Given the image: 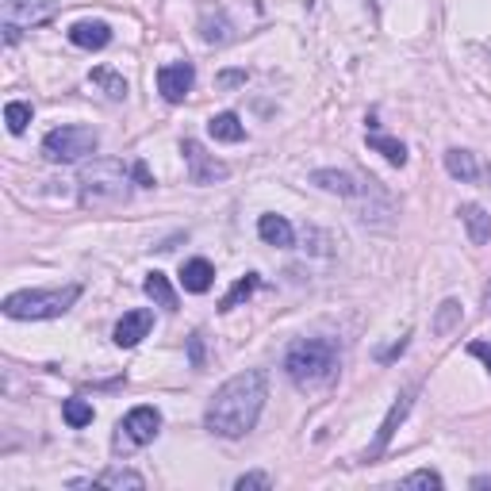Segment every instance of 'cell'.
Instances as JSON below:
<instances>
[{
	"mask_svg": "<svg viewBox=\"0 0 491 491\" xmlns=\"http://www.w3.org/2000/svg\"><path fill=\"white\" fill-rule=\"evenodd\" d=\"M81 295V284H66V288H28L4 295V315L8 319H58Z\"/></svg>",
	"mask_w": 491,
	"mask_h": 491,
	"instance_id": "3957f363",
	"label": "cell"
},
{
	"mask_svg": "<svg viewBox=\"0 0 491 491\" xmlns=\"http://www.w3.org/2000/svg\"><path fill=\"white\" fill-rule=\"evenodd\" d=\"M31 115H35L31 104H23V100H8V104H4V123H8L12 135H23V131H28Z\"/></svg>",
	"mask_w": 491,
	"mask_h": 491,
	"instance_id": "d4e9b609",
	"label": "cell"
},
{
	"mask_svg": "<svg viewBox=\"0 0 491 491\" xmlns=\"http://www.w3.org/2000/svg\"><path fill=\"white\" fill-rule=\"evenodd\" d=\"M70 487H131V491H142L146 480L131 469H112L104 476H93V480H70Z\"/></svg>",
	"mask_w": 491,
	"mask_h": 491,
	"instance_id": "2e32d148",
	"label": "cell"
},
{
	"mask_svg": "<svg viewBox=\"0 0 491 491\" xmlns=\"http://www.w3.org/2000/svg\"><path fill=\"white\" fill-rule=\"evenodd\" d=\"M257 235H262V242H269V246H280V250H288L295 242V230L284 215H262L257 219Z\"/></svg>",
	"mask_w": 491,
	"mask_h": 491,
	"instance_id": "9a60e30c",
	"label": "cell"
},
{
	"mask_svg": "<svg viewBox=\"0 0 491 491\" xmlns=\"http://www.w3.org/2000/svg\"><path fill=\"white\" fill-rule=\"evenodd\" d=\"M484 307H487V315H491V288H487V295H484Z\"/></svg>",
	"mask_w": 491,
	"mask_h": 491,
	"instance_id": "836d02e7",
	"label": "cell"
},
{
	"mask_svg": "<svg viewBox=\"0 0 491 491\" xmlns=\"http://www.w3.org/2000/svg\"><path fill=\"white\" fill-rule=\"evenodd\" d=\"M461 322V304L457 300H445L437 307V319H434V334H449Z\"/></svg>",
	"mask_w": 491,
	"mask_h": 491,
	"instance_id": "484cf974",
	"label": "cell"
},
{
	"mask_svg": "<svg viewBox=\"0 0 491 491\" xmlns=\"http://www.w3.org/2000/svg\"><path fill=\"white\" fill-rule=\"evenodd\" d=\"M445 170H449V177H457V180H476L480 177V165H476V158L469 150H445Z\"/></svg>",
	"mask_w": 491,
	"mask_h": 491,
	"instance_id": "44dd1931",
	"label": "cell"
},
{
	"mask_svg": "<svg viewBox=\"0 0 491 491\" xmlns=\"http://www.w3.org/2000/svg\"><path fill=\"white\" fill-rule=\"evenodd\" d=\"M180 154H185V165H188V180L192 185H215V180H227L230 177V165H223L200 146L196 138H185L180 142Z\"/></svg>",
	"mask_w": 491,
	"mask_h": 491,
	"instance_id": "52a82bcc",
	"label": "cell"
},
{
	"mask_svg": "<svg viewBox=\"0 0 491 491\" xmlns=\"http://www.w3.org/2000/svg\"><path fill=\"white\" fill-rule=\"evenodd\" d=\"M469 354H472V357H480L484 365H487V372H491V342H472V345H469Z\"/></svg>",
	"mask_w": 491,
	"mask_h": 491,
	"instance_id": "f546056e",
	"label": "cell"
},
{
	"mask_svg": "<svg viewBox=\"0 0 491 491\" xmlns=\"http://www.w3.org/2000/svg\"><path fill=\"white\" fill-rule=\"evenodd\" d=\"M0 8H4V23L16 28H38L58 16V0H0Z\"/></svg>",
	"mask_w": 491,
	"mask_h": 491,
	"instance_id": "ba28073f",
	"label": "cell"
},
{
	"mask_svg": "<svg viewBox=\"0 0 491 491\" xmlns=\"http://www.w3.org/2000/svg\"><path fill=\"white\" fill-rule=\"evenodd\" d=\"M192 365L204 369V342H200V334H192Z\"/></svg>",
	"mask_w": 491,
	"mask_h": 491,
	"instance_id": "1f68e13d",
	"label": "cell"
},
{
	"mask_svg": "<svg viewBox=\"0 0 491 491\" xmlns=\"http://www.w3.org/2000/svg\"><path fill=\"white\" fill-rule=\"evenodd\" d=\"M269 399V380L262 369H246L238 377H230L219 392L212 395L208 411H204V426H208L212 434L227 437V442H235V437H246L262 419V407Z\"/></svg>",
	"mask_w": 491,
	"mask_h": 491,
	"instance_id": "6da1fadb",
	"label": "cell"
},
{
	"mask_svg": "<svg viewBox=\"0 0 491 491\" xmlns=\"http://www.w3.org/2000/svg\"><path fill=\"white\" fill-rule=\"evenodd\" d=\"M235 487L238 491H246V487H273V480H269L265 472H246V476H238V480H235Z\"/></svg>",
	"mask_w": 491,
	"mask_h": 491,
	"instance_id": "83f0119b",
	"label": "cell"
},
{
	"mask_svg": "<svg viewBox=\"0 0 491 491\" xmlns=\"http://www.w3.org/2000/svg\"><path fill=\"white\" fill-rule=\"evenodd\" d=\"M70 43L81 50H104L112 43V28L104 20H81L70 28Z\"/></svg>",
	"mask_w": 491,
	"mask_h": 491,
	"instance_id": "7c38bea8",
	"label": "cell"
},
{
	"mask_svg": "<svg viewBox=\"0 0 491 491\" xmlns=\"http://www.w3.org/2000/svg\"><path fill=\"white\" fill-rule=\"evenodd\" d=\"M77 185H81V204H120V200H127V185H131V180H127L123 162L93 158L88 165H81Z\"/></svg>",
	"mask_w": 491,
	"mask_h": 491,
	"instance_id": "277c9868",
	"label": "cell"
},
{
	"mask_svg": "<svg viewBox=\"0 0 491 491\" xmlns=\"http://www.w3.org/2000/svg\"><path fill=\"white\" fill-rule=\"evenodd\" d=\"M411 404H415V387H411V392H404V395H399L392 407H387V415H384L380 430H377V442H372V449H369V461H372V457H380L384 449H387V442H392V434H395V426L407 419Z\"/></svg>",
	"mask_w": 491,
	"mask_h": 491,
	"instance_id": "8fae6325",
	"label": "cell"
},
{
	"mask_svg": "<svg viewBox=\"0 0 491 491\" xmlns=\"http://www.w3.org/2000/svg\"><path fill=\"white\" fill-rule=\"evenodd\" d=\"M142 292L150 295L154 304L158 307H165V312H177V292H173V284H170V277L165 273H158V269H154V273L142 280Z\"/></svg>",
	"mask_w": 491,
	"mask_h": 491,
	"instance_id": "ffe728a7",
	"label": "cell"
},
{
	"mask_svg": "<svg viewBox=\"0 0 491 491\" xmlns=\"http://www.w3.org/2000/svg\"><path fill=\"white\" fill-rule=\"evenodd\" d=\"M162 430V411L158 407H135L131 415H123L120 426H115L112 449L115 454H135V449L150 445Z\"/></svg>",
	"mask_w": 491,
	"mask_h": 491,
	"instance_id": "8992f818",
	"label": "cell"
},
{
	"mask_svg": "<svg viewBox=\"0 0 491 491\" xmlns=\"http://www.w3.org/2000/svg\"><path fill=\"white\" fill-rule=\"evenodd\" d=\"M457 215H461V223H464V230H469V238L476 246L491 242V215L480 208V204H461Z\"/></svg>",
	"mask_w": 491,
	"mask_h": 491,
	"instance_id": "ac0fdd59",
	"label": "cell"
},
{
	"mask_svg": "<svg viewBox=\"0 0 491 491\" xmlns=\"http://www.w3.org/2000/svg\"><path fill=\"white\" fill-rule=\"evenodd\" d=\"M192 81H196L192 62H170V66L158 70V93L170 100V104H180V100L192 93Z\"/></svg>",
	"mask_w": 491,
	"mask_h": 491,
	"instance_id": "9c48e42d",
	"label": "cell"
},
{
	"mask_svg": "<svg viewBox=\"0 0 491 491\" xmlns=\"http://www.w3.org/2000/svg\"><path fill=\"white\" fill-rule=\"evenodd\" d=\"M399 487H442V476L437 472H430V469H419V472H411V476H404V480H399Z\"/></svg>",
	"mask_w": 491,
	"mask_h": 491,
	"instance_id": "4316f807",
	"label": "cell"
},
{
	"mask_svg": "<svg viewBox=\"0 0 491 491\" xmlns=\"http://www.w3.org/2000/svg\"><path fill=\"white\" fill-rule=\"evenodd\" d=\"M312 185H319L322 192H338V196H345V200L361 192V180L354 173H342V170H315Z\"/></svg>",
	"mask_w": 491,
	"mask_h": 491,
	"instance_id": "5bb4252c",
	"label": "cell"
},
{
	"mask_svg": "<svg viewBox=\"0 0 491 491\" xmlns=\"http://www.w3.org/2000/svg\"><path fill=\"white\" fill-rule=\"evenodd\" d=\"M208 135L215 142H242L246 138V127H242V120H238L235 112H219V115H212V120H208Z\"/></svg>",
	"mask_w": 491,
	"mask_h": 491,
	"instance_id": "d6986e66",
	"label": "cell"
},
{
	"mask_svg": "<svg viewBox=\"0 0 491 491\" xmlns=\"http://www.w3.org/2000/svg\"><path fill=\"white\" fill-rule=\"evenodd\" d=\"M246 81V70H230V73H219V85L230 88V85H242Z\"/></svg>",
	"mask_w": 491,
	"mask_h": 491,
	"instance_id": "4dcf8cb0",
	"label": "cell"
},
{
	"mask_svg": "<svg viewBox=\"0 0 491 491\" xmlns=\"http://www.w3.org/2000/svg\"><path fill=\"white\" fill-rule=\"evenodd\" d=\"M150 327H154V312H146V307H138V312H127L120 322H115L112 342L120 345V350H131V345H138L142 338H146Z\"/></svg>",
	"mask_w": 491,
	"mask_h": 491,
	"instance_id": "30bf717a",
	"label": "cell"
},
{
	"mask_svg": "<svg viewBox=\"0 0 491 491\" xmlns=\"http://www.w3.org/2000/svg\"><path fill=\"white\" fill-rule=\"evenodd\" d=\"M62 419H66L73 430H81V426H88L96 419V411H93L88 399H66V404H62Z\"/></svg>",
	"mask_w": 491,
	"mask_h": 491,
	"instance_id": "cb8c5ba5",
	"label": "cell"
},
{
	"mask_svg": "<svg viewBox=\"0 0 491 491\" xmlns=\"http://www.w3.org/2000/svg\"><path fill=\"white\" fill-rule=\"evenodd\" d=\"M88 81H93L96 88H104V96H112V100H123L127 96V81L115 70H108V66L93 70V73H88Z\"/></svg>",
	"mask_w": 491,
	"mask_h": 491,
	"instance_id": "7402d4cb",
	"label": "cell"
},
{
	"mask_svg": "<svg viewBox=\"0 0 491 491\" xmlns=\"http://www.w3.org/2000/svg\"><path fill=\"white\" fill-rule=\"evenodd\" d=\"M257 284H262V277H257V273H246V277L235 284V288H230V292L223 295V304H219V312H235V307H238L242 300H250V295L257 292Z\"/></svg>",
	"mask_w": 491,
	"mask_h": 491,
	"instance_id": "603a6c76",
	"label": "cell"
},
{
	"mask_svg": "<svg viewBox=\"0 0 491 491\" xmlns=\"http://www.w3.org/2000/svg\"><path fill=\"white\" fill-rule=\"evenodd\" d=\"M131 180L138 188H154V177H150V170H146V162H135L131 165Z\"/></svg>",
	"mask_w": 491,
	"mask_h": 491,
	"instance_id": "f1b7e54d",
	"label": "cell"
},
{
	"mask_svg": "<svg viewBox=\"0 0 491 491\" xmlns=\"http://www.w3.org/2000/svg\"><path fill=\"white\" fill-rule=\"evenodd\" d=\"M100 146V135L93 131V127H81V123H70V127H54L46 138H43V154L46 162L54 165H73L88 158V154H96Z\"/></svg>",
	"mask_w": 491,
	"mask_h": 491,
	"instance_id": "5b68a950",
	"label": "cell"
},
{
	"mask_svg": "<svg viewBox=\"0 0 491 491\" xmlns=\"http://www.w3.org/2000/svg\"><path fill=\"white\" fill-rule=\"evenodd\" d=\"M369 150L384 154V162H392V165H407V146L399 138L384 135L380 127H377V120H369Z\"/></svg>",
	"mask_w": 491,
	"mask_h": 491,
	"instance_id": "e0dca14e",
	"label": "cell"
},
{
	"mask_svg": "<svg viewBox=\"0 0 491 491\" xmlns=\"http://www.w3.org/2000/svg\"><path fill=\"white\" fill-rule=\"evenodd\" d=\"M472 487H491V476H476Z\"/></svg>",
	"mask_w": 491,
	"mask_h": 491,
	"instance_id": "d6a6232c",
	"label": "cell"
},
{
	"mask_svg": "<svg viewBox=\"0 0 491 491\" xmlns=\"http://www.w3.org/2000/svg\"><path fill=\"white\" fill-rule=\"evenodd\" d=\"M180 284H185V292L204 295L215 284L212 262H204V257H192V262H185V265H180Z\"/></svg>",
	"mask_w": 491,
	"mask_h": 491,
	"instance_id": "4fadbf2b",
	"label": "cell"
},
{
	"mask_svg": "<svg viewBox=\"0 0 491 491\" xmlns=\"http://www.w3.org/2000/svg\"><path fill=\"white\" fill-rule=\"evenodd\" d=\"M284 372H288V380L300 387V392L327 387L338 377V350H334V342H327V338L295 342L288 357H284Z\"/></svg>",
	"mask_w": 491,
	"mask_h": 491,
	"instance_id": "7a4b0ae2",
	"label": "cell"
}]
</instances>
